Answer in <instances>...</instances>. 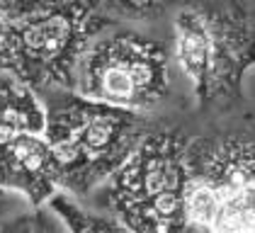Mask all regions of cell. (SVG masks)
Wrapping results in <instances>:
<instances>
[{"mask_svg":"<svg viewBox=\"0 0 255 233\" xmlns=\"http://www.w3.org/2000/svg\"><path fill=\"white\" fill-rule=\"evenodd\" d=\"M105 27L90 0H0V71L34 93L73 90L80 58Z\"/></svg>","mask_w":255,"mask_h":233,"instance_id":"6da1fadb","label":"cell"},{"mask_svg":"<svg viewBox=\"0 0 255 233\" xmlns=\"http://www.w3.org/2000/svg\"><path fill=\"white\" fill-rule=\"evenodd\" d=\"M44 138L61 168V187L76 197L95 192L146 136L143 115L85 100L73 90L51 93Z\"/></svg>","mask_w":255,"mask_h":233,"instance_id":"7a4b0ae2","label":"cell"},{"mask_svg":"<svg viewBox=\"0 0 255 233\" xmlns=\"http://www.w3.org/2000/svg\"><path fill=\"white\" fill-rule=\"evenodd\" d=\"M173 58L202 107L243 97L253 66V17L238 2L185 5L173 22Z\"/></svg>","mask_w":255,"mask_h":233,"instance_id":"3957f363","label":"cell"},{"mask_svg":"<svg viewBox=\"0 0 255 233\" xmlns=\"http://www.w3.org/2000/svg\"><path fill=\"white\" fill-rule=\"evenodd\" d=\"M187 136L148 129L105 187L102 204L131 233H190L185 216Z\"/></svg>","mask_w":255,"mask_h":233,"instance_id":"277c9868","label":"cell"},{"mask_svg":"<svg viewBox=\"0 0 255 233\" xmlns=\"http://www.w3.org/2000/svg\"><path fill=\"white\" fill-rule=\"evenodd\" d=\"M190 233H255L253 138L224 131L187 143Z\"/></svg>","mask_w":255,"mask_h":233,"instance_id":"5b68a950","label":"cell"},{"mask_svg":"<svg viewBox=\"0 0 255 233\" xmlns=\"http://www.w3.org/2000/svg\"><path fill=\"white\" fill-rule=\"evenodd\" d=\"M170 90L165 46L131 29L100 32L78 63L76 88L85 100L143 115L156 110Z\"/></svg>","mask_w":255,"mask_h":233,"instance_id":"8992f818","label":"cell"},{"mask_svg":"<svg viewBox=\"0 0 255 233\" xmlns=\"http://www.w3.org/2000/svg\"><path fill=\"white\" fill-rule=\"evenodd\" d=\"M61 187V168L44 134H22L0 141V190L44 207Z\"/></svg>","mask_w":255,"mask_h":233,"instance_id":"52a82bcc","label":"cell"},{"mask_svg":"<svg viewBox=\"0 0 255 233\" xmlns=\"http://www.w3.org/2000/svg\"><path fill=\"white\" fill-rule=\"evenodd\" d=\"M46 110L22 80L0 71V141L22 134H44Z\"/></svg>","mask_w":255,"mask_h":233,"instance_id":"ba28073f","label":"cell"},{"mask_svg":"<svg viewBox=\"0 0 255 233\" xmlns=\"http://www.w3.org/2000/svg\"><path fill=\"white\" fill-rule=\"evenodd\" d=\"M49 209L66 224L68 233H131L112 214L90 212L66 194H54L49 199Z\"/></svg>","mask_w":255,"mask_h":233,"instance_id":"9c48e42d","label":"cell"},{"mask_svg":"<svg viewBox=\"0 0 255 233\" xmlns=\"http://www.w3.org/2000/svg\"><path fill=\"white\" fill-rule=\"evenodd\" d=\"M0 233H68L66 224L51 209L34 207L0 221Z\"/></svg>","mask_w":255,"mask_h":233,"instance_id":"30bf717a","label":"cell"},{"mask_svg":"<svg viewBox=\"0 0 255 233\" xmlns=\"http://www.w3.org/2000/svg\"><path fill=\"white\" fill-rule=\"evenodd\" d=\"M173 5L175 0H102V7L107 15L122 19H136V22L163 17Z\"/></svg>","mask_w":255,"mask_h":233,"instance_id":"8fae6325","label":"cell"},{"mask_svg":"<svg viewBox=\"0 0 255 233\" xmlns=\"http://www.w3.org/2000/svg\"><path fill=\"white\" fill-rule=\"evenodd\" d=\"M10 207H12V199H10V194L0 190V221L5 219V214L10 212Z\"/></svg>","mask_w":255,"mask_h":233,"instance_id":"7c38bea8","label":"cell"}]
</instances>
